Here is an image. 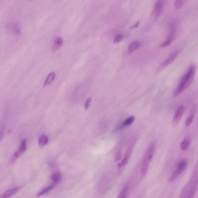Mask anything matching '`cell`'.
I'll list each match as a JSON object with an SVG mask.
<instances>
[{"mask_svg":"<svg viewBox=\"0 0 198 198\" xmlns=\"http://www.w3.org/2000/svg\"><path fill=\"white\" fill-rule=\"evenodd\" d=\"M195 66L194 65L190 66L186 73L182 77L174 94L175 97H177L185 89H187L192 82L195 76Z\"/></svg>","mask_w":198,"mask_h":198,"instance_id":"6da1fadb","label":"cell"},{"mask_svg":"<svg viewBox=\"0 0 198 198\" xmlns=\"http://www.w3.org/2000/svg\"><path fill=\"white\" fill-rule=\"evenodd\" d=\"M187 166V162L185 160L180 161L178 163L177 168L169 177L168 181L170 183L173 182L185 170Z\"/></svg>","mask_w":198,"mask_h":198,"instance_id":"7a4b0ae2","label":"cell"},{"mask_svg":"<svg viewBox=\"0 0 198 198\" xmlns=\"http://www.w3.org/2000/svg\"><path fill=\"white\" fill-rule=\"evenodd\" d=\"M164 2V1H158L156 3L150 16V19L152 21H156L160 16L163 9Z\"/></svg>","mask_w":198,"mask_h":198,"instance_id":"3957f363","label":"cell"},{"mask_svg":"<svg viewBox=\"0 0 198 198\" xmlns=\"http://www.w3.org/2000/svg\"><path fill=\"white\" fill-rule=\"evenodd\" d=\"M181 50H177V51L175 52L174 53H173L168 58V59H167L166 60H165L162 64H161L159 66V67H158L157 70L156 71V73H159V72H161L165 68H166L167 66H168L169 65H170V64L172 63L177 58V57L178 56L179 54L180 53Z\"/></svg>","mask_w":198,"mask_h":198,"instance_id":"277c9868","label":"cell"},{"mask_svg":"<svg viewBox=\"0 0 198 198\" xmlns=\"http://www.w3.org/2000/svg\"><path fill=\"white\" fill-rule=\"evenodd\" d=\"M27 142V141L26 139H24L22 141L20 148L12 156L11 158L12 163L14 162L17 159L20 157L26 151V150L27 149V147H27L26 146Z\"/></svg>","mask_w":198,"mask_h":198,"instance_id":"5b68a950","label":"cell"},{"mask_svg":"<svg viewBox=\"0 0 198 198\" xmlns=\"http://www.w3.org/2000/svg\"><path fill=\"white\" fill-rule=\"evenodd\" d=\"M175 32V25L173 24H171L170 25L168 37L165 42L161 45L160 46L161 47H168L172 43L174 38Z\"/></svg>","mask_w":198,"mask_h":198,"instance_id":"8992f818","label":"cell"},{"mask_svg":"<svg viewBox=\"0 0 198 198\" xmlns=\"http://www.w3.org/2000/svg\"><path fill=\"white\" fill-rule=\"evenodd\" d=\"M184 111V106L182 105L179 106L178 108L176 110L175 115L174 116L173 121V123L174 125L176 126V125H178L182 117H183Z\"/></svg>","mask_w":198,"mask_h":198,"instance_id":"52a82bcc","label":"cell"},{"mask_svg":"<svg viewBox=\"0 0 198 198\" xmlns=\"http://www.w3.org/2000/svg\"><path fill=\"white\" fill-rule=\"evenodd\" d=\"M64 43L63 39L61 37H57L54 40L51 47L52 52L53 53L56 52L60 49Z\"/></svg>","mask_w":198,"mask_h":198,"instance_id":"ba28073f","label":"cell"},{"mask_svg":"<svg viewBox=\"0 0 198 198\" xmlns=\"http://www.w3.org/2000/svg\"><path fill=\"white\" fill-rule=\"evenodd\" d=\"M150 162L148 160V159L144 157L141 165V178H144L146 175L148 167H149Z\"/></svg>","mask_w":198,"mask_h":198,"instance_id":"9c48e42d","label":"cell"},{"mask_svg":"<svg viewBox=\"0 0 198 198\" xmlns=\"http://www.w3.org/2000/svg\"><path fill=\"white\" fill-rule=\"evenodd\" d=\"M7 30L9 33L14 35H18L20 33L21 29L20 26L17 23H13L7 25Z\"/></svg>","mask_w":198,"mask_h":198,"instance_id":"30bf717a","label":"cell"},{"mask_svg":"<svg viewBox=\"0 0 198 198\" xmlns=\"http://www.w3.org/2000/svg\"><path fill=\"white\" fill-rule=\"evenodd\" d=\"M155 144L153 142L150 145L148 146L146 151L144 157L148 159L150 162L151 161L153 158V155H154V151L155 149Z\"/></svg>","mask_w":198,"mask_h":198,"instance_id":"8fae6325","label":"cell"},{"mask_svg":"<svg viewBox=\"0 0 198 198\" xmlns=\"http://www.w3.org/2000/svg\"><path fill=\"white\" fill-rule=\"evenodd\" d=\"M19 189H20L19 187H16L9 190L5 192L4 194L1 195V198H9L10 197H11L13 196L16 193H17Z\"/></svg>","mask_w":198,"mask_h":198,"instance_id":"7c38bea8","label":"cell"},{"mask_svg":"<svg viewBox=\"0 0 198 198\" xmlns=\"http://www.w3.org/2000/svg\"><path fill=\"white\" fill-rule=\"evenodd\" d=\"M141 44L137 41H133L129 45L128 48L127 53L129 54H131L141 46Z\"/></svg>","mask_w":198,"mask_h":198,"instance_id":"4fadbf2b","label":"cell"},{"mask_svg":"<svg viewBox=\"0 0 198 198\" xmlns=\"http://www.w3.org/2000/svg\"><path fill=\"white\" fill-rule=\"evenodd\" d=\"M57 185L54 183H52L51 184L49 185L46 187L43 188L42 190L40 191L38 194H37V197H40L42 196V195H44L45 194H47L48 192L51 190L53 188H54V187L56 185Z\"/></svg>","mask_w":198,"mask_h":198,"instance_id":"5bb4252c","label":"cell"},{"mask_svg":"<svg viewBox=\"0 0 198 198\" xmlns=\"http://www.w3.org/2000/svg\"><path fill=\"white\" fill-rule=\"evenodd\" d=\"M55 77V72H50L48 75L47 77L44 84V87L48 86L54 81Z\"/></svg>","mask_w":198,"mask_h":198,"instance_id":"9a60e30c","label":"cell"},{"mask_svg":"<svg viewBox=\"0 0 198 198\" xmlns=\"http://www.w3.org/2000/svg\"><path fill=\"white\" fill-rule=\"evenodd\" d=\"M190 144V137H187L180 144V148L182 150L185 151L189 148Z\"/></svg>","mask_w":198,"mask_h":198,"instance_id":"2e32d148","label":"cell"},{"mask_svg":"<svg viewBox=\"0 0 198 198\" xmlns=\"http://www.w3.org/2000/svg\"><path fill=\"white\" fill-rule=\"evenodd\" d=\"M61 178V174L59 172H57L53 173L51 176L52 182L56 185L58 184Z\"/></svg>","mask_w":198,"mask_h":198,"instance_id":"e0dca14e","label":"cell"},{"mask_svg":"<svg viewBox=\"0 0 198 198\" xmlns=\"http://www.w3.org/2000/svg\"><path fill=\"white\" fill-rule=\"evenodd\" d=\"M49 142V138L45 135H41L38 140V144L40 147H42L46 145Z\"/></svg>","mask_w":198,"mask_h":198,"instance_id":"ac0fdd59","label":"cell"},{"mask_svg":"<svg viewBox=\"0 0 198 198\" xmlns=\"http://www.w3.org/2000/svg\"><path fill=\"white\" fill-rule=\"evenodd\" d=\"M129 188L128 185H126L123 188L122 190L120 193L117 198H127L128 194Z\"/></svg>","mask_w":198,"mask_h":198,"instance_id":"d6986e66","label":"cell"},{"mask_svg":"<svg viewBox=\"0 0 198 198\" xmlns=\"http://www.w3.org/2000/svg\"><path fill=\"white\" fill-rule=\"evenodd\" d=\"M135 119V117L134 116H132L128 118L126 120L123 122L122 124L123 126H127L131 125L133 123Z\"/></svg>","mask_w":198,"mask_h":198,"instance_id":"ffe728a7","label":"cell"},{"mask_svg":"<svg viewBox=\"0 0 198 198\" xmlns=\"http://www.w3.org/2000/svg\"><path fill=\"white\" fill-rule=\"evenodd\" d=\"M123 39V36L121 34L117 35L116 36L115 38H114L113 43H114V44L119 43V42H121V41Z\"/></svg>","mask_w":198,"mask_h":198,"instance_id":"44dd1931","label":"cell"},{"mask_svg":"<svg viewBox=\"0 0 198 198\" xmlns=\"http://www.w3.org/2000/svg\"><path fill=\"white\" fill-rule=\"evenodd\" d=\"M193 118H194V115H191L188 117L185 122L186 126L189 127L191 125L192 123Z\"/></svg>","mask_w":198,"mask_h":198,"instance_id":"7402d4cb","label":"cell"},{"mask_svg":"<svg viewBox=\"0 0 198 198\" xmlns=\"http://www.w3.org/2000/svg\"><path fill=\"white\" fill-rule=\"evenodd\" d=\"M183 2L182 1H176L175 2V7L176 9H179L183 5Z\"/></svg>","mask_w":198,"mask_h":198,"instance_id":"603a6c76","label":"cell"},{"mask_svg":"<svg viewBox=\"0 0 198 198\" xmlns=\"http://www.w3.org/2000/svg\"><path fill=\"white\" fill-rule=\"evenodd\" d=\"M122 157V152L120 151H119L116 154L115 158V161L117 162L119 161V160H120L121 159Z\"/></svg>","mask_w":198,"mask_h":198,"instance_id":"cb8c5ba5","label":"cell"},{"mask_svg":"<svg viewBox=\"0 0 198 198\" xmlns=\"http://www.w3.org/2000/svg\"><path fill=\"white\" fill-rule=\"evenodd\" d=\"M91 101V98H88L87 100L86 101L85 105H84V108L86 110H87L89 108L90 103Z\"/></svg>","mask_w":198,"mask_h":198,"instance_id":"d4e9b609","label":"cell"},{"mask_svg":"<svg viewBox=\"0 0 198 198\" xmlns=\"http://www.w3.org/2000/svg\"><path fill=\"white\" fill-rule=\"evenodd\" d=\"M139 23V22L138 21L136 25L133 26L132 28H137V26H138Z\"/></svg>","mask_w":198,"mask_h":198,"instance_id":"484cf974","label":"cell"}]
</instances>
